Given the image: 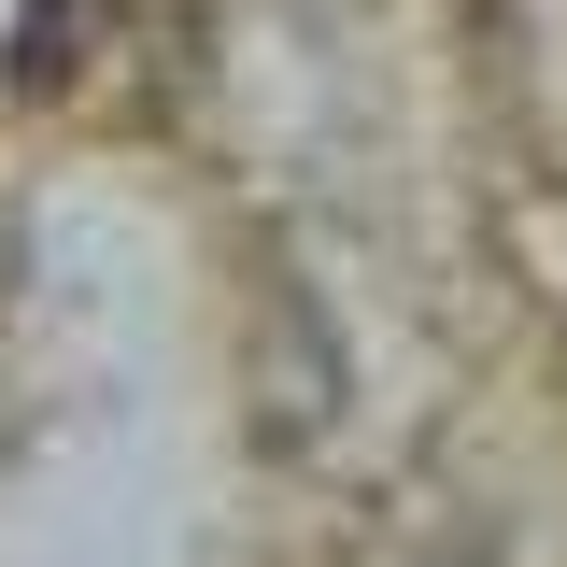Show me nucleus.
I'll return each mask as SVG.
<instances>
[{"instance_id":"f257e3e1","label":"nucleus","mask_w":567,"mask_h":567,"mask_svg":"<svg viewBox=\"0 0 567 567\" xmlns=\"http://www.w3.org/2000/svg\"><path fill=\"white\" fill-rule=\"evenodd\" d=\"M85 43H114V0H43L29 29H14V71L43 85V71H85Z\"/></svg>"}]
</instances>
